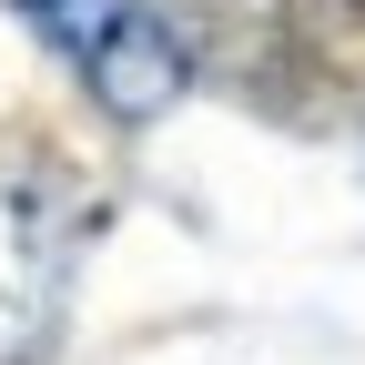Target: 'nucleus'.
Here are the masks:
<instances>
[{
  "label": "nucleus",
  "mask_w": 365,
  "mask_h": 365,
  "mask_svg": "<svg viewBox=\"0 0 365 365\" xmlns=\"http://www.w3.org/2000/svg\"><path fill=\"white\" fill-rule=\"evenodd\" d=\"M102 203L61 153H0V365H41Z\"/></svg>",
  "instance_id": "1"
},
{
  "label": "nucleus",
  "mask_w": 365,
  "mask_h": 365,
  "mask_svg": "<svg viewBox=\"0 0 365 365\" xmlns=\"http://www.w3.org/2000/svg\"><path fill=\"white\" fill-rule=\"evenodd\" d=\"M21 21L81 71V91L112 122H153L193 81V51H182V31L153 0H21Z\"/></svg>",
  "instance_id": "2"
}]
</instances>
